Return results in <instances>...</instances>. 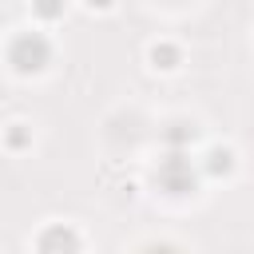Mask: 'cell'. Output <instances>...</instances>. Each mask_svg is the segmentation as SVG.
<instances>
[{
  "label": "cell",
  "instance_id": "6da1fadb",
  "mask_svg": "<svg viewBox=\"0 0 254 254\" xmlns=\"http://www.w3.org/2000/svg\"><path fill=\"white\" fill-rule=\"evenodd\" d=\"M12 64H16L20 71H40V67L48 64V44H44L40 36H20V40L12 44Z\"/></svg>",
  "mask_w": 254,
  "mask_h": 254
},
{
  "label": "cell",
  "instance_id": "7a4b0ae2",
  "mask_svg": "<svg viewBox=\"0 0 254 254\" xmlns=\"http://www.w3.org/2000/svg\"><path fill=\"white\" fill-rule=\"evenodd\" d=\"M36 8H40L44 16H60V8H64V4H60V0H40Z\"/></svg>",
  "mask_w": 254,
  "mask_h": 254
},
{
  "label": "cell",
  "instance_id": "3957f363",
  "mask_svg": "<svg viewBox=\"0 0 254 254\" xmlns=\"http://www.w3.org/2000/svg\"><path fill=\"white\" fill-rule=\"evenodd\" d=\"M151 56H155V60H167L163 67H175V64H171V60H175V48H155Z\"/></svg>",
  "mask_w": 254,
  "mask_h": 254
}]
</instances>
